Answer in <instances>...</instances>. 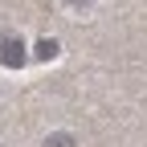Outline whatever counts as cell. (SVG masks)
Instances as JSON below:
<instances>
[{"instance_id": "6da1fadb", "label": "cell", "mask_w": 147, "mask_h": 147, "mask_svg": "<svg viewBox=\"0 0 147 147\" xmlns=\"http://www.w3.org/2000/svg\"><path fill=\"white\" fill-rule=\"evenodd\" d=\"M25 41L21 37H0V65H8V69H21L25 65Z\"/></svg>"}, {"instance_id": "7a4b0ae2", "label": "cell", "mask_w": 147, "mask_h": 147, "mask_svg": "<svg viewBox=\"0 0 147 147\" xmlns=\"http://www.w3.org/2000/svg\"><path fill=\"white\" fill-rule=\"evenodd\" d=\"M45 147H78V139H74L69 131H53V135L45 139Z\"/></svg>"}, {"instance_id": "3957f363", "label": "cell", "mask_w": 147, "mask_h": 147, "mask_svg": "<svg viewBox=\"0 0 147 147\" xmlns=\"http://www.w3.org/2000/svg\"><path fill=\"white\" fill-rule=\"evenodd\" d=\"M37 57H41V61L57 57V41H49V37H45V41H37Z\"/></svg>"}, {"instance_id": "277c9868", "label": "cell", "mask_w": 147, "mask_h": 147, "mask_svg": "<svg viewBox=\"0 0 147 147\" xmlns=\"http://www.w3.org/2000/svg\"><path fill=\"white\" fill-rule=\"evenodd\" d=\"M65 4H74V8H86V4H90V0H65Z\"/></svg>"}]
</instances>
